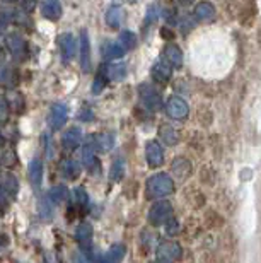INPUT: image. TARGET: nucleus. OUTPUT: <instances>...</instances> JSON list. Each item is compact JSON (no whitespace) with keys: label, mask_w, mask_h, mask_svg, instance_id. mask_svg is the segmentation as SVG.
I'll list each match as a JSON object with an SVG mask.
<instances>
[{"label":"nucleus","mask_w":261,"mask_h":263,"mask_svg":"<svg viewBox=\"0 0 261 263\" xmlns=\"http://www.w3.org/2000/svg\"><path fill=\"white\" fill-rule=\"evenodd\" d=\"M145 192H147V197L152 200L164 198L174 192V181L168 173H157V175H152L147 180Z\"/></svg>","instance_id":"1"},{"label":"nucleus","mask_w":261,"mask_h":263,"mask_svg":"<svg viewBox=\"0 0 261 263\" xmlns=\"http://www.w3.org/2000/svg\"><path fill=\"white\" fill-rule=\"evenodd\" d=\"M138 96H140V101H142L145 109H149V111H159V109L163 108V96H160V92L150 82L140 84Z\"/></svg>","instance_id":"2"},{"label":"nucleus","mask_w":261,"mask_h":263,"mask_svg":"<svg viewBox=\"0 0 261 263\" xmlns=\"http://www.w3.org/2000/svg\"><path fill=\"white\" fill-rule=\"evenodd\" d=\"M173 205L169 202H164V200H160V202H155L152 207L149 210V222L154 226V228H159V226H164L168 224L169 220H173Z\"/></svg>","instance_id":"3"},{"label":"nucleus","mask_w":261,"mask_h":263,"mask_svg":"<svg viewBox=\"0 0 261 263\" xmlns=\"http://www.w3.org/2000/svg\"><path fill=\"white\" fill-rule=\"evenodd\" d=\"M5 46L15 60H24L28 55V43L19 33H9L5 36Z\"/></svg>","instance_id":"4"},{"label":"nucleus","mask_w":261,"mask_h":263,"mask_svg":"<svg viewBox=\"0 0 261 263\" xmlns=\"http://www.w3.org/2000/svg\"><path fill=\"white\" fill-rule=\"evenodd\" d=\"M69 120V108L64 103H55L50 108L48 113V125L53 132H58L60 128H64V125Z\"/></svg>","instance_id":"5"},{"label":"nucleus","mask_w":261,"mask_h":263,"mask_svg":"<svg viewBox=\"0 0 261 263\" xmlns=\"http://www.w3.org/2000/svg\"><path fill=\"white\" fill-rule=\"evenodd\" d=\"M166 113L169 115L173 120H185L190 113V106L185 99L181 98H169V101L166 103Z\"/></svg>","instance_id":"6"},{"label":"nucleus","mask_w":261,"mask_h":263,"mask_svg":"<svg viewBox=\"0 0 261 263\" xmlns=\"http://www.w3.org/2000/svg\"><path fill=\"white\" fill-rule=\"evenodd\" d=\"M157 256L159 260H166V261H174V260H179L183 256V250L181 246L176 243V241H163L157 248Z\"/></svg>","instance_id":"7"},{"label":"nucleus","mask_w":261,"mask_h":263,"mask_svg":"<svg viewBox=\"0 0 261 263\" xmlns=\"http://www.w3.org/2000/svg\"><path fill=\"white\" fill-rule=\"evenodd\" d=\"M145 159L150 167H159L164 164V151L157 140H150L145 145Z\"/></svg>","instance_id":"8"},{"label":"nucleus","mask_w":261,"mask_h":263,"mask_svg":"<svg viewBox=\"0 0 261 263\" xmlns=\"http://www.w3.org/2000/svg\"><path fill=\"white\" fill-rule=\"evenodd\" d=\"M163 62L171 68H181L183 67V51L177 45L168 43L163 50Z\"/></svg>","instance_id":"9"},{"label":"nucleus","mask_w":261,"mask_h":263,"mask_svg":"<svg viewBox=\"0 0 261 263\" xmlns=\"http://www.w3.org/2000/svg\"><path fill=\"white\" fill-rule=\"evenodd\" d=\"M81 67L82 72H87L91 68V43H89V34L86 29L81 31Z\"/></svg>","instance_id":"10"},{"label":"nucleus","mask_w":261,"mask_h":263,"mask_svg":"<svg viewBox=\"0 0 261 263\" xmlns=\"http://www.w3.org/2000/svg\"><path fill=\"white\" fill-rule=\"evenodd\" d=\"M125 19V9L122 7L119 4H113L109 5L108 10H106V24L109 28L113 29H118L119 26H122Z\"/></svg>","instance_id":"11"},{"label":"nucleus","mask_w":261,"mask_h":263,"mask_svg":"<svg viewBox=\"0 0 261 263\" xmlns=\"http://www.w3.org/2000/svg\"><path fill=\"white\" fill-rule=\"evenodd\" d=\"M171 173L177 180H186V178L191 176V162L186 157H176L173 161V166H171Z\"/></svg>","instance_id":"12"},{"label":"nucleus","mask_w":261,"mask_h":263,"mask_svg":"<svg viewBox=\"0 0 261 263\" xmlns=\"http://www.w3.org/2000/svg\"><path fill=\"white\" fill-rule=\"evenodd\" d=\"M58 45H60L62 55H64V60H70L72 57H74L75 48H77V40L74 38V34H70V33L60 34Z\"/></svg>","instance_id":"13"},{"label":"nucleus","mask_w":261,"mask_h":263,"mask_svg":"<svg viewBox=\"0 0 261 263\" xmlns=\"http://www.w3.org/2000/svg\"><path fill=\"white\" fill-rule=\"evenodd\" d=\"M82 137H84V134H82V130L79 127H72L65 132L64 139H62V145H64L67 151H74L81 145Z\"/></svg>","instance_id":"14"},{"label":"nucleus","mask_w":261,"mask_h":263,"mask_svg":"<svg viewBox=\"0 0 261 263\" xmlns=\"http://www.w3.org/2000/svg\"><path fill=\"white\" fill-rule=\"evenodd\" d=\"M75 241L79 243L82 248L91 250V243H92V226L89 222H82L77 226L75 229Z\"/></svg>","instance_id":"15"},{"label":"nucleus","mask_w":261,"mask_h":263,"mask_svg":"<svg viewBox=\"0 0 261 263\" xmlns=\"http://www.w3.org/2000/svg\"><path fill=\"white\" fill-rule=\"evenodd\" d=\"M193 15H195V19L202 21V23H208V21H213L217 17V10L212 4L200 2L196 4L195 10H193Z\"/></svg>","instance_id":"16"},{"label":"nucleus","mask_w":261,"mask_h":263,"mask_svg":"<svg viewBox=\"0 0 261 263\" xmlns=\"http://www.w3.org/2000/svg\"><path fill=\"white\" fill-rule=\"evenodd\" d=\"M159 139L163 140L166 145L173 147L181 140V135H179V132L173 127V125L166 123V125H160V127H159Z\"/></svg>","instance_id":"17"},{"label":"nucleus","mask_w":261,"mask_h":263,"mask_svg":"<svg viewBox=\"0 0 261 263\" xmlns=\"http://www.w3.org/2000/svg\"><path fill=\"white\" fill-rule=\"evenodd\" d=\"M43 173H45L43 162H41V159H38V157H34V159L29 162V181L34 188H39L41 183H43Z\"/></svg>","instance_id":"18"},{"label":"nucleus","mask_w":261,"mask_h":263,"mask_svg":"<svg viewBox=\"0 0 261 263\" xmlns=\"http://www.w3.org/2000/svg\"><path fill=\"white\" fill-rule=\"evenodd\" d=\"M62 12H64V9H62L60 2H56V0H46V2L41 4V14H43V17L50 21L60 19Z\"/></svg>","instance_id":"19"},{"label":"nucleus","mask_w":261,"mask_h":263,"mask_svg":"<svg viewBox=\"0 0 261 263\" xmlns=\"http://www.w3.org/2000/svg\"><path fill=\"white\" fill-rule=\"evenodd\" d=\"M104 76H106L108 81L111 82H119L123 81L125 76H127V65L125 64H109L103 68Z\"/></svg>","instance_id":"20"},{"label":"nucleus","mask_w":261,"mask_h":263,"mask_svg":"<svg viewBox=\"0 0 261 263\" xmlns=\"http://www.w3.org/2000/svg\"><path fill=\"white\" fill-rule=\"evenodd\" d=\"M173 76V68L169 65H166L164 62H157L152 67V79L159 84H166Z\"/></svg>","instance_id":"21"},{"label":"nucleus","mask_w":261,"mask_h":263,"mask_svg":"<svg viewBox=\"0 0 261 263\" xmlns=\"http://www.w3.org/2000/svg\"><path fill=\"white\" fill-rule=\"evenodd\" d=\"M0 185H2V190L5 195H10V197H15L19 192V181L17 178H15L14 175H10V173H7V175L2 176V180H0Z\"/></svg>","instance_id":"22"},{"label":"nucleus","mask_w":261,"mask_h":263,"mask_svg":"<svg viewBox=\"0 0 261 263\" xmlns=\"http://www.w3.org/2000/svg\"><path fill=\"white\" fill-rule=\"evenodd\" d=\"M103 55L104 59L108 60H114V59H122L125 55V50L122 48V45L118 41H106L103 45Z\"/></svg>","instance_id":"23"},{"label":"nucleus","mask_w":261,"mask_h":263,"mask_svg":"<svg viewBox=\"0 0 261 263\" xmlns=\"http://www.w3.org/2000/svg\"><path fill=\"white\" fill-rule=\"evenodd\" d=\"M94 145H96V149L101 151V152L111 151L113 147H114V135L106 134V132H103V134H97L96 137H94Z\"/></svg>","instance_id":"24"},{"label":"nucleus","mask_w":261,"mask_h":263,"mask_svg":"<svg viewBox=\"0 0 261 263\" xmlns=\"http://www.w3.org/2000/svg\"><path fill=\"white\" fill-rule=\"evenodd\" d=\"M62 173H64V176L67 178V180H77L82 173V167L77 161L69 159V161L64 162V166H62Z\"/></svg>","instance_id":"25"},{"label":"nucleus","mask_w":261,"mask_h":263,"mask_svg":"<svg viewBox=\"0 0 261 263\" xmlns=\"http://www.w3.org/2000/svg\"><path fill=\"white\" fill-rule=\"evenodd\" d=\"M125 176V159L123 157H116L109 170V180L111 181H119Z\"/></svg>","instance_id":"26"},{"label":"nucleus","mask_w":261,"mask_h":263,"mask_svg":"<svg viewBox=\"0 0 261 263\" xmlns=\"http://www.w3.org/2000/svg\"><path fill=\"white\" fill-rule=\"evenodd\" d=\"M82 161H84V166L87 167V171H94L97 167L96 151H94L92 145H86L84 152H82Z\"/></svg>","instance_id":"27"},{"label":"nucleus","mask_w":261,"mask_h":263,"mask_svg":"<svg viewBox=\"0 0 261 263\" xmlns=\"http://www.w3.org/2000/svg\"><path fill=\"white\" fill-rule=\"evenodd\" d=\"M137 34L132 33V31H123L122 34H119V40L118 43L122 45V48L127 51V50H133L135 46H137Z\"/></svg>","instance_id":"28"},{"label":"nucleus","mask_w":261,"mask_h":263,"mask_svg":"<svg viewBox=\"0 0 261 263\" xmlns=\"http://www.w3.org/2000/svg\"><path fill=\"white\" fill-rule=\"evenodd\" d=\"M67 197V188L65 186H62V185H56L53 186L51 190L48 192V195H46V198L50 200L51 203H60V202H64Z\"/></svg>","instance_id":"29"},{"label":"nucleus","mask_w":261,"mask_h":263,"mask_svg":"<svg viewBox=\"0 0 261 263\" xmlns=\"http://www.w3.org/2000/svg\"><path fill=\"white\" fill-rule=\"evenodd\" d=\"M72 197H74L75 205H79L82 209H86L89 205V198H87V193L84 192V188H75V190H72Z\"/></svg>","instance_id":"30"},{"label":"nucleus","mask_w":261,"mask_h":263,"mask_svg":"<svg viewBox=\"0 0 261 263\" xmlns=\"http://www.w3.org/2000/svg\"><path fill=\"white\" fill-rule=\"evenodd\" d=\"M39 214L45 220H50L51 215H53V203H51L46 197L39 202Z\"/></svg>","instance_id":"31"},{"label":"nucleus","mask_w":261,"mask_h":263,"mask_svg":"<svg viewBox=\"0 0 261 263\" xmlns=\"http://www.w3.org/2000/svg\"><path fill=\"white\" fill-rule=\"evenodd\" d=\"M106 82H108V79H106V76H104V70H101V72H97V76H96V79H94V86H92V92L94 94H99L103 91L104 87H106Z\"/></svg>","instance_id":"32"},{"label":"nucleus","mask_w":261,"mask_h":263,"mask_svg":"<svg viewBox=\"0 0 261 263\" xmlns=\"http://www.w3.org/2000/svg\"><path fill=\"white\" fill-rule=\"evenodd\" d=\"M125 256V248L122 245H114L111 250H109V260L111 261H119Z\"/></svg>","instance_id":"33"},{"label":"nucleus","mask_w":261,"mask_h":263,"mask_svg":"<svg viewBox=\"0 0 261 263\" xmlns=\"http://www.w3.org/2000/svg\"><path fill=\"white\" fill-rule=\"evenodd\" d=\"M0 161H2L4 166H14L15 164V154H14V151L5 149L2 154H0Z\"/></svg>","instance_id":"34"},{"label":"nucleus","mask_w":261,"mask_h":263,"mask_svg":"<svg viewBox=\"0 0 261 263\" xmlns=\"http://www.w3.org/2000/svg\"><path fill=\"white\" fill-rule=\"evenodd\" d=\"M157 17H159V7L157 5H150L147 10V17H145V26L154 24L155 21H157Z\"/></svg>","instance_id":"35"},{"label":"nucleus","mask_w":261,"mask_h":263,"mask_svg":"<svg viewBox=\"0 0 261 263\" xmlns=\"http://www.w3.org/2000/svg\"><path fill=\"white\" fill-rule=\"evenodd\" d=\"M9 103L5 101V98L0 96V123H5L9 120Z\"/></svg>","instance_id":"36"},{"label":"nucleus","mask_w":261,"mask_h":263,"mask_svg":"<svg viewBox=\"0 0 261 263\" xmlns=\"http://www.w3.org/2000/svg\"><path fill=\"white\" fill-rule=\"evenodd\" d=\"M177 231H179V226H177V222L173 219V220H169V224H168V234H177Z\"/></svg>","instance_id":"37"},{"label":"nucleus","mask_w":261,"mask_h":263,"mask_svg":"<svg viewBox=\"0 0 261 263\" xmlns=\"http://www.w3.org/2000/svg\"><path fill=\"white\" fill-rule=\"evenodd\" d=\"M74 263H87V260L81 253H75L74 255Z\"/></svg>","instance_id":"38"},{"label":"nucleus","mask_w":261,"mask_h":263,"mask_svg":"<svg viewBox=\"0 0 261 263\" xmlns=\"http://www.w3.org/2000/svg\"><path fill=\"white\" fill-rule=\"evenodd\" d=\"M84 109H86V108H84ZM81 118H82V120H87V118H89V120H91V118H92V111H91V109H89V108H87V109H86V111H84V115H82V117H81Z\"/></svg>","instance_id":"39"},{"label":"nucleus","mask_w":261,"mask_h":263,"mask_svg":"<svg viewBox=\"0 0 261 263\" xmlns=\"http://www.w3.org/2000/svg\"><path fill=\"white\" fill-rule=\"evenodd\" d=\"M96 263H113V261L109 260L108 256H99V258H97V261H96Z\"/></svg>","instance_id":"40"},{"label":"nucleus","mask_w":261,"mask_h":263,"mask_svg":"<svg viewBox=\"0 0 261 263\" xmlns=\"http://www.w3.org/2000/svg\"><path fill=\"white\" fill-rule=\"evenodd\" d=\"M5 31V21L4 19H0V34H2Z\"/></svg>","instance_id":"41"},{"label":"nucleus","mask_w":261,"mask_h":263,"mask_svg":"<svg viewBox=\"0 0 261 263\" xmlns=\"http://www.w3.org/2000/svg\"><path fill=\"white\" fill-rule=\"evenodd\" d=\"M152 263H169V261H166V260H155V261H152Z\"/></svg>","instance_id":"42"},{"label":"nucleus","mask_w":261,"mask_h":263,"mask_svg":"<svg viewBox=\"0 0 261 263\" xmlns=\"http://www.w3.org/2000/svg\"><path fill=\"white\" fill-rule=\"evenodd\" d=\"M2 140H4V139H2V135H0V144H2Z\"/></svg>","instance_id":"43"},{"label":"nucleus","mask_w":261,"mask_h":263,"mask_svg":"<svg viewBox=\"0 0 261 263\" xmlns=\"http://www.w3.org/2000/svg\"><path fill=\"white\" fill-rule=\"evenodd\" d=\"M0 250H2V243H0Z\"/></svg>","instance_id":"44"}]
</instances>
